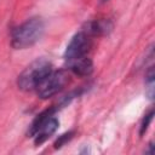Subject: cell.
I'll use <instances>...</instances> for the list:
<instances>
[{"label": "cell", "mask_w": 155, "mask_h": 155, "mask_svg": "<svg viewBox=\"0 0 155 155\" xmlns=\"http://www.w3.org/2000/svg\"><path fill=\"white\" fill-rule=\"evenodd\" d=\"M45 23L40 17H31L16 27L11 34V46L23 50L36 44L44 35Z\"/></svg>", "instance_id": "cell-1"}, {"label": "cell", "mask_w": 155, "mask_h": 155, "mask_svg": "<svg viewBox=\"0 0 155 155\" xmlns=\"http://www.w3.org/2000/svg\"><path fill=\"white\" fill-rule=\"evenodd\" d=\"M53 70L52 64L44 58L36 59L30 63L18 76L17 85L21 90L29 92L35 91L41 81Z\"/></svg>", "instance_id": "cell-2"}, {"label": "cell", "mask_w": 155, "mask_h": 155, "mask_svg": "<svg viewBox=\"0 0 155 155\" xmlns=\"http://www.w3.org/2000/svg\"><path fill=\"white\" fill-rule=\"evenodd\" d=\"M57 108H50L41 114H39L33 121L29 134L34 138V143L36 145L46 142L58 128V120L54 117V111Z\"/></svg>", "instance_id": "cell-3"}, {"label": "cell", "mask_w": 155, "mask_h": 155, "mask_svg": "<svg viewBox=\"0 0 155 155\" xmlns=\"http://www.w3.org/2000/svg\"><path fill=\"white\" fill-rule=\"evenodd\" d=\"M92 35L88 34L85 29H82L81 31L76 33L71 40L69 41L65 52H64V59L67 62V64H70L75 61L90 57L88 52L92 45Z\"/></svg>", "instance_id": "cell-4"}, {"label": "cell", "mask_w": 155, "mask_h": 155, "mask_svg": "<svg viewBox=\"0 0 155 155\" xmlns=\"http://www.w3.org/2000/svg\"><path fill=\"white\" fill-rule=\"evenodd\" d=\"M68 82V74L64 70H52L36 87L35 92L41 99H47L61 92Z\"/></svg>", "instance_id": "cell-5"}, {"label": "cell", "mask_w": 155, "mask_h": 155, "mask_svg": "<svg viewBox=\"0 0 155 155\" xmlns=\"http://www.w3.org/2000/svg\"><path fill=\"white\" fill-rule=\"evenodd\" d=\"M67 67L71 73H74L78 76H81V78L88 76L93 71V63L90 57L75 61L70 64H67Z\"/></svg>", "instance_id": "cell-6"}, {"label": "cell", "mask_w": 155, "mask_h": 155, "mask_svg": "<svg viewBox=\"0 0 155 155\" xmlns=\"http://www.w3.org/2000/svg\"><path fill=\"white\" fill-rule=\"evenodd\" d=\"M145 93L148 97L151 99L154 97V69L150 67V69L147 73V79H145Z\"/></svg>", "instance_id": "cell-7"}, {"label": "cell", "mask_w": 155, "mask_h": 155, "mask_svg": "<svg viewBox=\"0 0 155 155\" xmlns=\"http://www.w3.org/2000/svg\"><path fill=\"white\" fill-rule=\"evenodd\" d=\"M153 116H154V110L153 109H150L149 113L144 115V117L142 120V124H140V131H139L140 136H143L147 132V130H148V127H149V125H150V122L153 120Z\"/></svg>", "instance_id": "cell-8"}, {"label": "cell", "mask_w": 155, "mask_h": 155, "mask_svg": "<svg viewBox=\"0 0 155 155\" xmlns=\"http://www.w3.org/2000/svg\"><path fill=\"white\" fill-rule=\"evenodd\" d=\"M71 137H73V132H68V133H64V134H62L57 140H56V143H54V148L57 149V148H61L63 144H65L69 139H71Z\"/></svg>", "instance_id": "cell-9"}]
</instances>
